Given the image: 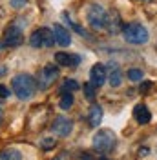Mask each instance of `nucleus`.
I'll list each match as a JSON object with an SVG mask.
<instances>
[{"instance_id": "a211bd4d", "label": "nucleus", "mask_w": 157, "mask_h": 160, "mask_svg": "<svg viewBox=\"0 0 157 160\" xmlns=\"http://www.w3.org/2000/svg\"><path fill=\"white\" fill-rule=\"evenodd\" d=\"M119 28H121V18H119L117 13H110V22H108V28L106 29L111 31V33H117Z\"/></svg>"}, {"instance_id": "0eeeda50", "label": "nucleus", "mask_w": 157, "mask_h": 160, "mask_svg": "<svg viewBox=\"0 0 157 160\" xmlns=\"http://www.w3.org/2000/svg\"><path fill=\"white\" fill-rule=\"evenodd\" d=\"M24 42V33H22V28L19 24H9L6 31H4V37H2V44L4 48H17Z\"/></svg>"}, {"instance_id": "9d476101", "label": "nucleus", "mask_w": 157, "mask_h": 160, "mask_svg": "<svg viewBox=\"0 0 157 160\" xmlns=\"http://www.w3.org/2000/svg\"><path fill=\"white\" fill-rule=\"evenodd\" d=\"M55 62L59 64V66H64V68H71V69H75L77 66H80V55H75V53H66V51H59L57 55H55Z\"/></svg>"}, {"instance_id": "bb28decb", "label": "nucleus", "mask_w": 157, "mask_h": 160, "mask_svg": "<svg viewBox=\"0 0 157 160\" xmlns=\"http://www.w3.org/2000/svg\"><path fill=\"white\" fill-rule=\"evenodd\" d=\"M4 71H6V69H4V68H0V75H2V73H4Z\"/></svg>"}, {"instance_id": "39448f33", "label": "nucleus", "mask_w": 157, "mask_h": 160, "mask_svg": "<svg viewBox=\"0 0 157 160\" xmlns=\"http://www.w3.org/2000/svg\"><path fill=\"white\" fill-rule=\"evenodd\" d=\"M53 44H55V33L48 28H39V29H35L31 33L30 37V46L31 48H53Z\"/></svg>"}, {"instance_id": "f8f14e48", "label": "nucleus", "mask_w": 157, "mask_h": 160, "mask_svg": "<svg viewBox=\"0 0 157 160\" xmlns=\"http://www.w3.org/2000/svg\"><path fill=\"white\" fill-rule=\"evenodd\" d=\"M122 69H121V66L115 64V62H111L108 68V82L111 88H119L121 84H122Z\"/></svg>"}, {"instance_id": "6ab92c4d", "label": "nucleus", "mask_w": 157, "mask_h": 160, "mask_svg": "<svg viewBox=\"0 0 157 160\" xmlns=\"http://www.w3.org/2000/svg\"><path fill=\"white\" fill-rule=\"evenodd\" d=\"M128 78L132 80V82H143V77H144V73L141 69H135V68H132V69H128Z\"/></svg>"}, {"instance_id": "9b49d317", "label": "nucleus", "mask_w": 157, "mask_h": 160, "mask_svg": "<svg viewBox=\"0 0 157 160\" xmlns=\"http://www.w3.org/2000/svg\"><path fill=\"white\" fill-rule=\"evenodd\" d=\"M53 33H55V42L60 48H68L71 46V33H69L62 24H55L53 26Z\"/></svg>"}, {"instance_id": "4be33fe9", "label": "nucleus", "mask_w": 157, "mask_h": 160, "mask_svg": "<svg viewBox=\"0 0 157 160\" xmlns=\"http://www.w3.org/2000/svg\"><path fill=\"white\" fill-rule=\"evenodd\" d=\"M9 95H11V91L8 89V88H6L4 84H0V98H8Z\"/></svg>"}, {"instance_id": "7ed1b4c3", "label": "nucleus", "mask_w": 157, "mask_h": 160, "mask_svg": "<svg viewBox=\"0 0 157 160\" xmlns=\"http://www.w3.org/2000/svg\"><path fill=\"white\" fill-rule=\"evenodd\" d=\"M86 20L91 29H106L110 22V13L100 4H91L86 11Z\"/></svg>"}, {"instance_id": "6e6552de", "label": "nucleus", "mask_w": 157, "mask_h": 160, "mask_svg": "<svg viewBox=\"0 0 157 160\" xmlns=\"http://www.w3.org/2000/svg\"><path fill=\"white\" fill-rule=\"evenodd\" d=\"M51 131L55 135H59V137H68V135H71V131H73V120L68 118V117H64V115H59V117L53 118Z\"/></svg>"}, {"instance_id": "1a4fd4ad", "label": "nucleus", "mask_w": 157, "mask_h": 160, "mask_svg": "<svg viewBox=\"0 0 157 160\" xmlns=\"http://www.w3.org/2000/svg\"><path fill=\"white\" fill-rule=\"evenodd\" d=\"M89 82L95 86V88H102L106 82H108V68L104 64L97 62L91 69H89Z\"/></svg>"}, {"instance_id": "a878e982", "label": "nucleus", "mask_w": 157, "mask_h": 160, "mask_svg": "<svg viewBox=\"0 0 157 160\" xmlns=\"http://www.w3.org/2000/svg\"><path fill=\"white\" fill-rule=\"evenodd\" d=\"M2 118H4V113H2V108H0V124H2Z\"/></svg>"}, {"instance_id": "ddd939ff", "label": "nucleus", "mask_w": 157, "mask_h": 160, "mask_svg": "<svg viewBox=\"0 0 157 160\" xmlns=\"http://www.w3.org/2000/svg\"><path fill=\"white\" fill-rule=\"evenodd\" d=\"M133 118L137 120V124H141V126H146V124H150V120H152L150 109H148L144 104H137V106L133 108Z\"/></svg>"}, {"instance_id": "4468645a", "label": "nucleus", "mask_w": 157, "mask_h": 160, "mask_svg": "<svg viewBox=\"0 0 157 160\" xmlns=\"http://www.w3.org/2000/svg\"><path fill=\"white\" fill-rule=\"evenodd\" d=\"M102 115H104L102 108H100L99 104H91V108H89V111H88V124L91 128H97L99 124L102 122Z\"/></svg>"}, {"instance_id": "f3484780", "label": "nucleus", "mask_w": 157, "mask_h": 160, "mask_svg": "<svg viewBox=\"0 0 157 160\" xmlns=\"http://www.w3.org/2000/svg\"><path fill=\"white\" fill-rule=\"evenodd\" d=\"M73 102H75V98H73V95L69 91L68 93H60V100H59L60 109H69L73 106Z\"/></svg>"}, {"instance_id": "393cba45", "label": "nucleus", "mask_w": 157, "mask_h": 160, "mask_svg": "<svg viewBox=\"0 0 157 160\" xmlns=\"http://www.w3.org/2000/svg\"><path fill=\"white\" fill-rule=\"evenodd\" d=\"M66 157H68V155L64 153V155H60V157H57V158H53V160H66Z\"/></svg>"}, {"instance_id": "cd10ccee", "label": "nucleus", "mask_w": 157, "mask_h": 160, "mask_svg": "<svg viewBox=\"0 0 157 160\" xmlns=\"http://www.w3.org/2000/svg\"><path fill=\"white\" fill-rule=\"evenodd\" d=\"M99 160H108V158H99Z\"/></svg>"}, {"instance_id": "b1692460", "label": "nucleus", "mask_w": 157, "mask_h": 160, "mask_svg": "<svg viewBox=\"0 0 157 160\" xmlns=\"http://www.w3.org/2000/svg\"><path fill=\"white\" fill-rule=\"evenodd\" d=\"M139 155H141V157L148 155V148H143V149H139Z\"/></svg>"}, {"instance_id": "aec40b11", "label": "nucleus", "mask_w": 157, "mask_h": 160, "mask_svg": "<svg viewBox=\"0 0 157 160\" xmlns=\"http://www.w3.org/2000/svg\"><path fill=\"white\" fill-rule=\"evenodd\" d=\"M82 89H84V95H86V98H88V100H93V98H95V91H97V88H95L91 82L84 84V86H82Z\"/></svg>"}, {"instance_id": "423d86ee", "label": "nucleus", "mask_w": 157, "mask_h": 160, "mask_svg": "<svg viewBox=\"0 0 157 160\" xmlns=\"http://www.w3.org/2000/svg\"><path fill=\"white\" fill-rule=\"evenodd\" d=\"M60 69H59V64H46L42 69L39 71V77H37V84H39L40 89H48L49 86H53V82L59 78Z\"/></svg>"}, {"instance_id": "2eb2a0df", "label": "nucleus", "mask_w": 157, "mask_h": 160, "mask_svg": "<svg viewBox=\"0 0 157 160\" xmlns=\"http://www.w3.org/2000/svg\"><path fill=\"white\" fill-rule=\"evenodd\" d=\"M77 89H80V84L73 78H66L62 82V86H60V93H68V91L73 93V91H77Z\"/></svg>"}, {"instance_id": "20e7f679", "label": "nucleus", "mask_w": 157, "mask_h": 160, "mask_svg": "<svg viewBox=\"0 0 157 160\" xmlns=\"http://www.w3.org/2000/svg\"><path fill=\"white\" fill-rule=\"evenodd\" d=\"M91 146L97 153H110L117 146V137L111 129H99L91 138Z\"/></svg>"}, {"instance_id": "c85d7f7f", "label": "nucleus", "mask_w": 157, "mask_h": 160, "mask_svg": "<svg viewBox=\"0 0 157 160\" xmlns=\"http://www.w3.org/2000/svg\"><path fill=\"white\" fill-rule=\"evenodd\" d=\"M155 153H157V148H155Z\"/></svg>"}, {"instance_id": "dca6fc26", "label": "nucleus", "mask_w": 157, "mask_h": 160, "mask_svg": "<svg viewBox=\"0 0 157 160\" xmlns=\"http://www.w3.org/2000/svg\"><path fill=\"white\" fill-rule=\"evenodd\" d=\"M0 160H22V155H20L19 149L9 148V149L0 151Z\"/></svg>"}, {"instance_id": "f257e3e1", "label": "nucleus", "mask_w": 157, "mask_h": 160, "mask_svg": "<svg viewBox=\"0 0 157 160\" xmlns=\"http://www.w3.org/2000/svg\"><path fill=\"white\" fill-rule=\"evenodd\" d=\"M37 88H39L37 78H33L28 73H20L11 80V89L20 100H31L37 93Z\"/></svg>"}, {"instance_id": "f03ea898", "label": "nucleus", "mask_w": 157, "mask_h": 160, "mask_svg": "<svg viewBox=\"0 0 157 160\" xmlns=\"http://www.w3.org/2000/svg\"><path fill=\"white\" fill-rule=\"evenodd\" d=\"M122 38L132 46H143L150 38L146 26H143L141 22H130L126 26H122Z\"/></svg>"}, {"instance_id": "412c9836", "label": "nucleus", "mask_w": 157, "mask_h": 160, "mask_svg": "<svg viewBox=\"0 0 157 160\" xmlns=\"http://www.w3.org/2000/svg\"><path fill=\"white\" fill-rule=\"evenodd\" d=\"M40 146H42L44 149H53V148L57 146V140H55V138H49V137H46V138H42Z\"/></svg>"}, {"instance_id": "5701e85b", "label": "nucleus", "mask_w": 157, "mask_h": 160, "mask_svg": "<svg viewBox=\"0 0 157 160\" xmlns=\"http://www.w3.org/2000/svg\"><path fill=\"white\" fill-rule=\"evenodd\" d=\"M150 88H152V84H150V82H144V84L141 86V93H146V91L150 89Z\"/></svg>"}]
</instances>
